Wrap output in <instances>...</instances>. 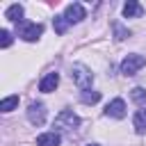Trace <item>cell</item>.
<instances>
[{
	"mask_svg": "<svg viewBox=\"0 0 146 146\" xmlns=\"http://www.w3.org/2000/svg\"><path fill=\"white\" fill-rule=\"evenodd\" d=\"M43 32V25L41 23H30V21H21L16 23V34L23 39V41H36Z\"/></svg>",
	"mask_w": 146,
	"mask_h": 146,
	"instance_id": "obj_1",
	"label": "cell"
},
{
	"mask_svg": "<svg viewBox=\"0 0 146 146\" xmlns=\"http://www.w3.org/2000/svg\"><path fill=\"white\" fill-rule=\"evenodd\" d=\"M71 80L80 87V89H89L91 87V82H94V73L87 68V66H82V64H73L71 66Z\"/></svg>",
	"mask_w": 146,
	"mask_h": 146,
	"instance_id": "obj_2",
	"label": "cell"
},
{
	"mask_svg": "<svg viewBox=\"0 0 146 146\" xmlns=\"http://www.w3.org/2000/svg\"><path fill=\"white\" fill-rule=\"evenodd\" d=\"M78 125H80V116L73 114L71 110H62L55 116V128L57 130H75Z\"/></svg>",
	"mask_w": 146,
	"mask_h": 146,
	"instance_id": "obj_3",
	"label": "cell"
},
{
	"mask_svg": "<svg viewBox=\"0 0 146 146\" xmlns=\"http://www.w3.org/2000/svg\"><path fill=\"white\" fill-rule=\"evenodd\" d=\"M146 66V57L144 55H128L123 62H121V73L123 75H135L139 68Z\"/></svg>",
	"mask_w": 146,
	"mask_h": 146,
	"instance_id": "obj_4",
	"label": "cell"
},
{
	"mask_svg": "<svg viewBox=\"0 0 146 146\" xmlns=\"http://www.w3.org/2000/svg\"><path fill=\"white\" fill-rule=\"evenodd\" d=\"M27 119H30L32 125H43V121H46V105L43 103H30Z\"/></svg>",
	"mask_w": 146,
	"mask_h": 146,
	"instance_id": "obj_5",
	"label": "cell"
},
{
	"mask_svg": "<svg viewBox=\"0 0 146 146\" xmlns=\"http://www.w3.org/2000/svg\"><path fill=\"white\" fill-rule=\"evenodd\" d=\"M105 116L123 119V116H125V103H123V98H114V100H110L107 107H105Z\"/></svg>",
	"mask_w": 146,
	"mask_h": 146,
	"instance_id": "obj_6",
	"label": "cell"
},
{
	"mask_svg": "<svg viewBox=\"0 0 146 146\" xmlns=\"http://www.w3.org/2000/svg\"><path fill=\"white\" fill-rule=\"evenodd\" d=\"M64 16H66L68 23H80V21L87 16V11H84V7H82L80 2H73V5L66 7V14H64Z\"/></svg>",
	"mask_w": 146,
	"mask_h": 146,
	"instance_id": "obj_7",
	"label": "cell"
},
{
	"mask_svg": "<svg viewBox=\"0 0 146 146\" xmlns=\"http://www.w3.org/2000/svg\"><path fill=\"white\" fill-rule=\"evenodd\" d=\"M57 84H59V75H57V73H48V75L41 78V82H39V91L50 94V91L57 89Z\"/></svg>",
	"mask_w": 146,
	"mask_h": 146,
	"instance_id": "obj_8",
	"label": "cell"
},
{
	"mask_svg": "<svg viewBox=\"0 0 146 146\" xmlns=\"http://www.w3.org/2000/svg\"><path fill=\"white\" fill-rule=\"evenodd\" d=\"M123 16L125 18H139V16H144V7L139 2H135V0H128L123 5Z\"/></svg>",
	"mask_w": 146,
	"mask_h": 146,
	"instance_id": "obj_9",
	"label": "cell"
},
{
	"mask_svg": "<svg viewBox=\"0 0 146 146\" xmlns=\"http://www.w3.org/2000/svg\"><path fill=\"white\" fill-rule=\"evenodd\" d=\"M59 135L52 130V132H43V135H39L36 137V146H59Z\"/></svg>",
	"mask_w": 146,
	"mask_h": 146,
	"instance_id": "obj_10",
	"label": "cell"
},
{
	"mask_svg": "<svg viewBox=\"0 0 146 146\" xmlns=\"http://www.w3.org/2000/svg\"><path fill=\"white\" fill-rule=\"evenodd\" d=\"M132 125H135V130H137L139 135L146 132V110H137V112H135V116H132Z\"/></svg>",
	"mask_w": 146,
	"mask_h": 146,
	"instance_id": "obj_11",
	"label": "cell"
},
{
	"mask_svg": "<svg viewBox=\"0 0 146 146\" xmlns=\"http://www.w3.org/2000/svg\"><path fill=\"white\" fill-rule=\"evenodd\" d=\"M5 16H7L9 21H16V23H21V18H23V7H21V5H11V7L5 11Z\"/></svg>",
	"mask_w": 146,
	"mask_h": 146,
	"instance_id": "obj_12",
	"label": "cell"
},
{
	"mask_svg": "<svg viewBox=\"0 0 146 146\" xmlns=\"http://www.w3.org/2000/svg\"><path fill=\"white\" fill-rule=\"evenodd\" d=\"M80 100L84 103V105H94V103H98L100 100V91H82V96H80Z\"/></svg>",
	"mask_w": 146,
	"mask_h": 146,
	"instance_id": "obj_13",
	"label": "cell"
},
{
	"mask_svg": "<svg viewBox=\"0 0 146 146\" xmlns=\"http://www.w3.org/2000/svg\"><path fill=\"white\" fill-rule=\"evenodd\" d=\"M14 107H18V96H16V94L2 98V103H0V110H2V112H11Z\"/></svg>",
	"mask_w": 146,
	"mask_h": 146,
	"instance_id": "obj_14",
	"label": "cell"
},
{
	"mask_svg": "<svg viewBox=\"0 0 146 146\" xmlns=\"http://www.w3.org/2000/svg\"><path fill=\"white\" fill-rule=\"evenodd\" d=\"M130 96H132V100H135L137 105H146V89H144V87H135V89L130 91Z\"/></svg>",
	"mask_w": 146,
	"mask_h": 146,
	"instance_id": "obj_15",
	"label": "cell"
},
{
	"mask_svg": "<svg viewBox=\"0 0 146 146\" xmlns=\"http://www.w3.org/2000/svg\"><path fill=\"white\" fill-rule=\"evenodd\" d=\"M52 25H55V32H57V34H64L66 27H68V21H66V16H55Z\"/></svg>",
	"mask_w": 146,
	"mask_h": 146,
	"instance_id": "obj_16",
	"label": "cell"
},
{
	"mask_svg": "<svg viewBox=\"0 0 146 146\" xmlns=\"http://www.w3.org/2000/svg\"><path fill=\"white\" fill-rule=\"evenodd\" d=\"M112 27H114V36H116V41H123V39H128V36H130V30H125L121 23H114Z\"/></svg>",
	"mask_w": 146,
	"mask_h": 146,
	"instance_id": "obj_17",
	"label": "cell"
},
{
	"mask_svg": "<svg viewBox=\"0 0 146 146\" xmlns=\"http://www.w3.org/2000/svg\"><path fill=\"white\" fill-rule=\"evenodd\" d=\"M0 46H2V48H9V46H11V34H9L7 30H0Z\"/></svg>",
	"mask_w": 146,
	"mask_h": 146,
	"instance_id": "obj_18",
	"label": "cell"
},
{
	"mask_svg": "<svg viewBox=\"0 0 146 146\" xmlns=\"http://www.w3.org/2000/svg\"><path fill=\"white\" fill-rule=\"evenodd\" d=\"M89 146H100V144H89Z\"/></svg>",
	"mask_w": 146,
	"mask_h": 146,
	"instance_id": "obj_19",
	"label": "cell"
}]
</instances>
